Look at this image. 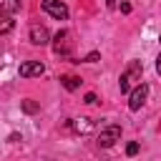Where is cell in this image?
Wrapping results in <instances>:
<instances>
[{
    "label": "cell",
    "instance_id": "6da1fadb",
    "mask_svg": "<svg viewBox=\"0 0 161 161\" xmlns=\"http://www.w3.org/2000/svg\"><path fill=\"white\" fill-rule=\"evenodd\" d=\"M141 75H143V65H141L138 60H131L128 68L121 73V80H118L121 93H128L133 86H138V83H141Z\"/></svg>",
    "mask_w": 161,
    "mask_h": 161
},
{
    "label": "cell",
    "instance_id": "7a4b0ae2",
    "mask_svg": "<svg viewBox=\"0 0 161 161\" xmlns=\"http://www.w3.org/2000/svg\"><path fill=\"white\" fill-rule=\"evenodd\" d=\"M118 138H121V126L111 123V126H106V128L98 133V146H101V148H111Z\"/></svg>",
    "mask_w": 161,
    "mask_h": 161
},
{
    "label": "cell",
    "instance_id": "3957f363",
    "mask_svg": "<svg viewBox=\"0 0 161 161\" xmlns=\"http://www.w3.org/2000/svg\"><path fill=\"white\" fill-rule=\"evenodd\" d=\"M40 8H43L48 15H53L55 20H65V18H68V8H65L60 0H40Z\"/></svg>",
    "mask_w": 161,
    "mask_h": 161
},
{
    "label": "cell",
    "instance_id": "277c9868",
    "mask_svg": "<svg viewBox=\"0 0 161 161\" xmlns=\"http://www.w3.org/2000/svg\"><path fill=\"white\" fill-rule=\"evenodd\" d=\"M146 96H148V86H146V83H138V86L131 91V96H128V108H131V111H138V108L146 103Z\"/></svg>",
    "mask_w": 161,
    "mask_h": 161
},
{
    "label": "cell",
    "instance_id": "5b68a950",
    "mask_svg": "<svg viewBox=\"0 0 161 161\" xmlns=\"http://www.w3.org/2000/svg\"><path fill=\"white\" fill-rule=\"evenodd\" d=\"M23 78H33V75H43L45 73V65L40 63V60H25V63H20V70H18Z\"/></svg>",
    "mask_w": 161,
    "mask_h": 161
},
{
    "label": "cell",
    "instance_id": "8992f818",
    "mask_svg": "<svg viewBox=\"0 0 161 161\" xmlns=\"http://www.w3.org/2000/svg\"><path fill=\"white\" fill-rule=\"evenodd\" d=\"M30 43L33 45H48L50 43V33L45 25H30Z\"/></svg>",
    "mask_w": 161,
    "mask_h": 161
},
{
    "label": "cell",
    "instance_id": "52a82bcc",
    "mask_svg": "<svg viewBox=\"0 0 161 161\" xmlns=\"http://www.w3.org/2000/svg\"><path fill=\"white\" fill-rule=\"evenodd\" d=\"M68 38H70V33L68 30H60L58 35H55V53L60 55H68Z\"/></svg>",
    "mask_w": 161,
    "mask_h": 161
},
{
    "label": "cell",
    "instance_id": "ba28073f",
    "mask_svg": "<svg viewBox=\"0 0 161 161\" xmlns=\"http://www.w3.org/2000/svg\"><path fill=\"white\" fill-rule=\"evenodd\" d=\"M70 128L75 133H88V131H93V121L91 118H73L70 121Z\"/></svg>",
    "mask_w": 161,
    "mask_h": 161
},
{
    "label": "cell",
    "instance_id": "9c48e42d",
    "mask_svg": "<svg viewBox=\"0 0 161 161\" xmlns=\"http://www.w3.org/2000/svg\"><path fill=\"white\" fill-rule=\"evenodd\" d=\"M20 10V0H0V13L3 15H13Z\"/></svg>",
    "mask_w": 161,
    "mask_h": 161
},
{
    "label": "cell",
    "instance_id": "30bf717a",
    "mask_svg": "<svg viewBox=\"0 0 161 161\" xmlns=\"http://www.w3.org/2000/svg\"><path fill=\"white\" fill-rule=\"evenodd\" d=\"M60 86L65 91H75V88H80V78L78 75H60Z\"/></svg>",
    "mask_w": 161,
    "mask_h": 161
},
{
    "label": "cell",
    "instance_id": "8fae6325",
    "mask_svg": "<svg viewBox=\"0 0 161 161\" xmlns=\"http://www.w3.org/2000/svg\"><path fill=\"white\" fill-rule=\"evenodd\" d=\"M13 28H15V20H13L10 15H3V13H0V35L10 33Z\"/></svg>",
    "mask_w": 161,
    "mask_h": 161
},
{
    "label": "cell",
    "instance_id": "7c38bea8",
    "mask_svg": "<svg viewBox=\"0 0 161 161\" xmlns=\"http://www.w3.org/2000/svg\"><path fill=\"white\" fill-rule=\"evenodd\" d=\"M23 111H25V113H35V111H38V103H33V101H23Z\"/></svg>",
    "mask_w": 161,
    "mask_h": 161
},
{
    "label": "cell",
    "instance_id": "4fadbf2b",
    "mask_svg": "<svg viewBox=\"0 0 161 161\" xmlns=\"http://www.w3.org/2000/svg\"><path fill=\"white\" fill-rule=\"evenodd\" d=\"M126 153H128V156H136V153H138V143H136V141H131V143L126 146Z\"/></svg>",
    "mask_w": 161,
    "mask_h": 161
},
{
    "label": "cell",
    "instance_id": "5bb4252c",
    "mask_svg": "<svg viewBox=\"0 0 161 161\" xmlns=\"http://www.w3.org/2000/svg\"><path fill=\"white\" fill-rule=\"evenodd\" d=\"M88 106H93V103H98V98H96V93H86V98H83Z\"/></svg>",
    "mask_w": 161,
    "mask_h": 161
},
{
    "label": "cell",
    "instance_id": "9a60e30c",
    "mask_svg": "<svg viewBox=\"0 0 161 161\" xmlns=\"http://www.w3.org/2000/svg\"><path fill=\"white\" fill-rule=\"evenodd\" d=\"M98 58H101V55H98V53L93 50V53H88V55H86V63H96Z\"/></svg>",
    "mask_w": 161,
    "mask_h": 161
},
{
    "label": "cell",
    "instance_id": "2e32d148",
    "mask_svg": "<svg viewBox=\"0 0 161 161\" xmlns=\"http://www.w3.org/2000/svg\"><path fill=\"white\" fill-rule=\"evenodd\" d=\"M156 73L161 75V53H158V58H156Z\"/></svg>",
    "mask_w": 161,
    "mask_h": 161
},
{
    "label": "cell",
    "instance_id": "e0dca14e",
    "mask_svg": "<svg viewBox=\"0 0 161 161\" xmlns=\"http://www.w3.org/2000/svg\"><path fill=\"white\" fill-rule=\"evenodd\" d=\"M106 5L108 8H116V0H106Z\"/></svg>",
    "mask_w": 161,
    "mask_h": 161
},
{
    "label": "cell",
    "instance_id": "ac0fdd59",
    "mask_svg": "<svg viewBox=\"0 0 161 161\" xmlns=\"http://www.w3.org/2000/svg\"><path fill=\"white\" fill-rule=\"evenodd\" d=\"M158 40H161V38H158Z\"/></svg>",
    "mask_w": 161,
    "mask_h": 161
}]
</instances>
